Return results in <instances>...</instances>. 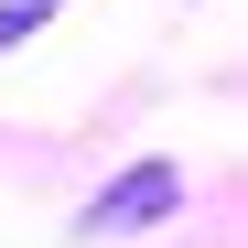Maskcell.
Listing matches in <instances>:
<instances>
[{
  "label": "cell",
  "instance_id": "6da1fadb",
  "mask_svg": "<svg viewBox=\"0 0 248 248\" xmlns=\"http://www.w3.org/2000/svg\"><path fill=\"white\" fill-rule=\"evenodd\" d=\"M173 205H184V173H173V162H140V173L119 184V194H97L87 216H76V237H119V227H162Z\"/></svg>",
  "mask_w": 248,
  "mask_h": 248
}]
</instances>
